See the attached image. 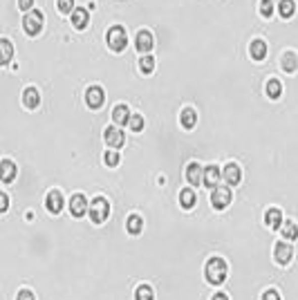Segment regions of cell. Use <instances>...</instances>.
<instances>
[{
    "instance_id": "3",
    "label": "cell",
    "mask_w": 298,
    "mask_h": 300,
    "mask_svg": "<svg viewBox=\"0 0 298 300\" xmlns=\"http://www.w3.org/2000/svg\"><path fill=\"white\" fill-rule=\"evenodd\" d=\"M108 215H110L108 199H103V197L92 199V204H90V220L94 222V224H103V222L108 220Z\"/></svg>"
},
{
    "instance_id": "7",
    "label": "cell",
    "mask_w": 298,
    "mask_h": 300,
    "mask_svg": "<svg viewBox=\"0 0 298 300\" xmlns=\"http://www.w3.org/2000/svg\"><path fill=\"white\" fill-rule=\"evenodd\" d=\"M291 256H294V251H291V246L287 244V242H278V244L274 246V258L278 265H289Z\"/></svg>"
},
{
    "instance_id": "30",
    "label": "cell",
    "mask_w": 298,
    "mask_h": 300,
    "mask_svg": "<svg viewBox=\"0 0 298 300\" xmlns=\"http://www.w3.org/2000/svg\"><path fill=\"white\" fill-rule=\"evenodd\" d=\"M282 237H285V240H296L298 237V226L294 224V222L282 224Z\"/></svg>"
},
{
    "instance_id": "13",
    "label": "cell",
    "mask_w": 298,
    "mask_h": 300,
    "mask_svg": "<svg viewBox=\"0 0 298 300\" xmlns=\"http://www.w3.org/2000/svg\"><path fill=\"white\" fill-rule=\"evenodd\" d=\"M45 204H47V211L50 213H61V209H63V195L59 193V190H50L47 193V199H45Z\"/></svg>"
},
{
    "instance_id": "33",
    "label": "cell",
    "mask_w": 298,
    "mask_h": 300,
    "mask_svg": "<svg viewBox=\"0 0 298 300\" xmlns=\"http://www.w3.org/2000/svg\"><path fill=\"white\" fill-rule=\"evenodd\" d=\"M103 162H106L108 166H117V164H119V153H117V150H106Z\"/></svg>"
},
{
    "instance_id": "39",
    "label": "cell",
    "mask_w": 298,
    "mask_h": 300,
    "mask_svg": "<svg viewBox=\"0 0 298 300\" xmlns=\"http://www.w3.org/2000/svg\"><path fill=\"white\" fill-rule=\"evenodd\" d=\"M213 300H229V298L224 296V293H216V296H213Z\"/></svg>"
},
{
    "instance_id": "36",
    "label": "cell",
    "mask_w": 298,
    "mask_h": 300,
    "mask_svg": "<svg viewBox=\"0 0 298 300\" xmlns=\"http://www.w3.org/2000/svg\"><path fill=\"white\" fill-rule=\"evenodd\" d=\"M18 7L23 9V12H31V7H34V0H18Z\"/></svg>"
},
{
    "instance_id": "25",
    "label": "cell",
    "mask_w": 298,
    "mask_h": 300,
    "mask_svg": "<svg viewBox=\"0 0 298 300\" xmlns=\"http://www.w3.org/2000/svg\"><path fill=\"white\" fill-rule=\"evenodd\" d=\"M0 47H3V56H0V63H3V65H7L9 61H12L14 47H12V43H9L7 38H3V40H0Z\"/></svg>"
},
{
    "instance_id": "38",
    "label": "cell",
    "mask_w": 298,
    "mask_h": 300,
    "mask_svg": "<svg viewBox=\"0 0 298 300\" xmlns=\"http://www.w3.org/2000/svg\"><path fill=\"white\" fill-rule=\"evenodd\" d=\"M7 206H9V197H7V193H3L0 195V209L7 211Z\"/></svg>"
},
{
    "instance_id": "8",
    "label": "cell",
    "mask_w": 298,
    "mask_h": 300,
    "mask_svg": "<svg viewBox=\"0 0 298 300\" xmlns=\"http://www.w3.org/2000/svg\"><path fill=\"white\" fill-rule=\"evenodd\" d=\"M103 99H106V94H103V90L99 85H92L90 90L86 92V103L92 108V110H97V108L103 106Z\"/></svg>"
},
{
    "instance_id": "12",
    "label": "cell",
    "mask_w": 298,
    "mask_h": 300,
    "mask_svg": "<svg viewBox=\"0 0 298 300\" xmlns=\"http://www.w3.org/2000/svg\"><path fill=\"white\" fill-rule=\"evenodd\" d=\"M186 179H188V184H193V186H197L200 182H204V168H202L197 162L188 164V168H186Z\"/></svg>"
},
{
    "instance_id": "37",
    "label": "cell",
    "mask_w": 298,
    "mask_h": 300,
    "mask_svg": "<svg viewBox=\"0 0 298 300\" xmlns=\"http://www.w3.org/2000/svg\"><path fill=\"white\" fill-rule=\"evenodd\" d=\"M16 300H36V298H34V293H31V291L23 289V291H18V298H16Z\"/></svg>"
},
{
    "instance_id": "21",
    "label": "cell",
    "mask_w": 298,
    "mask_h": 300,
    "mask_svg": "<svg viewBox=\"0 0 298 300\" xmlns=\"http://www.w3.org/2000/svg\"><path fill=\"white\" fill-rule=\"evenodd\" d=\"M0 173H3V182H5V184L12 182L14 175H16L14 162H9V159H3V164H0Z\"/></svg>"
},
{
    "instance_id": "27",
    "label": "cell",
    "mask_w": 298,
    "mask_h": 300,
    "mask_svg": "<svg viewBox=\"0 0 298 300\" xmlns=\"http://www.w3.org/2000/svg\"><path fill=\"white\" fill-rule=\"evenodd\" d=\"M135 300H155L153 289L148 284H141V287H137V291H135Z\"/></svg>"
},
{
    "instance_id": "14",
    "label": "cell",
    "mask_w": 298,
    "mask_h": 300,
    "mask_svg": "<svg viewBox=\"0 0 298 300\" xmlns=\"http://www.w3.org/2000/svg\"><path fill=\"white\" fill-rule=\"evenodd\" d=\"M220 177H222V170L218 166H206L204 168V184L208 186V188H216L220 184Z\"/></svg>"
},
{
    "instance_id": "16",
    "label": "cell",
    "mask_w": 298,
    "mask_h": 300,
    "mask_svg": "<svg viewBox=\"0 0 298 300\" xmlns=\"http://www.w3.org/2000/svg\"><path fill=\"white\" fill-rule=\"evenodd\" d=\"M130 117H133V115H130L128 106H123V103H119V106L112 110V119H114L117 126H125V123L130 121Z\"/></svg>"
},
{
    "instance_id": "22",
    "label": "cell",
    "mask_w": 298,
    "mask_h": 300,
    "mask_svg": "<svg viewBox=\"0 0 298 300\" xmlns=\"http://www.w3.org/2000/svg\"><path fill=\"white\" fill-rule=\"evenodd\" d=\"M195 202H197V197H195V193H193L191 188H184L180 193V204H182V209H193L195 206Z\"/></svg>"
},
{
    "instance_id": "23",
    "label": "cell",
    "mask_w": 298,
    "mask_h": 300,
    "mask_svg": "<svg viewBox=\"0 0 298 300\" xmlns=\"http://www.w3.org/2000/svg\"><path fill=\"white\" fill-rule=\"evenodd\" d=\"M125 226H128V233L130 235H139L141 231H144V220H141L139 215H130L128 217V224H125Z\"/></svg>"
},
{
    "instance_id": "18",
    "label": "cell",
    "mask_w": 298,
    "mask_h": 300,
    "mask_svg": "<svg viewBox=\"0 0 298 300\" xmlns=\"http://www.w3.org/2000/svg\"><path fill=\"white\" fill-rule=\"evenodd\" d=\"M88 23H90V16H88L86 9L78 7V9H74V12H72V25H74L76 29H86Z\"/></svg>"
},
{
    "instance_id": "28",
    "label": "cell",
    "mask_w": 298,
    "mask_h": 300,
    "mask_svg": "<svg viewBox=\"0 0 298 300\" xmlns=\"http://www.w3.org/2000/svg\"><path fill=\"white\" fill-rule=\"evenodd\" d=\"M139 67H141V72H144V74H150V72L155 70V59H153V56H148V54H144L139 59Z\"/></svg>"
},
{
    "instance_id": "5",
    "label": "cell",
    "mask_w": 298,
    "mask_h": 300,
    "mask_svg": "<svg viewBox=\"0 0 298 300\" xmlns=\"http://www.w3.org/2000/svg\"><path fill=\"white\" fill-rule=\"evenodd\" d=\"M211 204H213V209H218V211L227 209V206L231 204V188H229V186H216L213 195H211Z\"/></svg>"
},
{
    "instance_id": "19",
    "label": "cell",
    "mask_w": 298,
    "mask_h": 300,
    "mask_svg": "<svg viewBox=\"0 0 298 300\" xmlns=\"http://www.w3.org/2000/svg\"><path fill=\"white\" fill-rule=\"evenodd\" d=\"M249 52H251V59H253V61H265V56H267V43H265V40H253V43H251V47H249Z\"/></svg>"
},
{
    "instance_id": "11",
    "label": "cell",
    "mask_w": 298,
    "mask_h": 300,
    "mask_svg": "<svg viewBox=\"0 0 298 300\" xmlns=\"http://www.w3.org/2000/svg\"><path fill=\"white\" fill-rule=\"evenodd\" d=\"M88 211V199L83 197V195H72L70 199V213L74 217H83Z\"/></svg>"
},
{
    "instance_id": "29",
    "label": "cell",
    "mask_w": 298,
    "mask_h": 300,
    "mask_svg": "<svg viewBox=\"0 0 298 300\" xmlns=\"http://www.w3.org/2000/svg\"><path fill=\"white\" fill-rule=\"evenodd\" d=\"M296 65H298L296 54H294V52H287V54L282 56V67H285V72H294Z\"/></svg>"
},
{
    "instance_id": "26",
    "label": "cell",
    "mask_w": 298,
    "mask_h": 300,
    "mask_svg": "<svg viewBox=\"0 0 298 300\" xmlns=\"http://www.w3.org/2000/svg\"><path fill=\"white\" fill-rule=\"evenodd\" d=\"M280 94H282V85H280V81L271 79L269 83H267V96H269V99H278Z\"/></svg>"
},
{
    "instance_id": "6",
    "label": "cell",
    "mask_w": 298,
    "mask_h": 300,
    "mask_svg": "<svg viewBox=\"0 0 298 300\" xmlns=\"http://www.w3.org/2000/svg\"><path fill=\"white\" fill-rule=\"evenodd\" d=\"M103 139H106V143H108L110 148H121L123 143H125L123 132L119 130L117 126H110V128H106V132H103Z\"/></svg>"
},
{
    "instance_id": "1",
    "label": "cell",
    "mask_w": 298,
    "mask_h": 300,
    "mask_svg": "<svg viewBox=\"0 0 298 300\" xmlns=\"http://www.w3.org/2000/svg\"><path fill=\"white\" fill-rule=\"evenodd\" d=\"M206 280L211 284H222L227 280V262L222 260V258H211V260L206 262Z\"/></svg>"
},
{
    "instance_id": "32",
    "label": "cell",
    "mask_w": 298,
    "mask_h": 300,
    "mask_svg": "<svg viewBox=\"0 0 298 300\" xmlns=\"http://www.w3.org/2000/svg\"><path fill=\"white\" fill-rule=\"evenodd\" d=\"M128 126H130V130L139 132L141 128H144V117H141V115H133V117H130V121H128Z\"/></svg>"
},
{
    "instance_id": "2",
    "label": "cell",
    "mask_w": 298,
    "mask_h": 300,
    "mask_svg": "<svg viewBox=\"0 0 298 300\" xmlns=\"http://www.w3.org/2000/svg\"><path fill=\"white\" fill-rule=\"evenodd\" d=\"M108 47L112 52H123L125 45H128V36H125V29L121 25H114V27L108 29Z\"/></svg>"
},
{
    "instance_id": "24",
    "label": "cell",
    "mask_w": 298,
    "mask_h": 300,
    "mask_svg": "<svg viewBox=\"0 0 298 300\" xmlns=\"http://www.w3.org/2000/svg\"><path fill=\"white\" fill-rule=\"evenodd\" d=\"M278 12H280L282 18H291V16H294V12H296V3H294V0H280Z\"/></svg>"
},
{
    "instance_id": "34",
    "label": "cell",
    "mask_w": 298,
    "mask_h": 300,
    "mask_svg": "<svg viewBox=\"0 0 298 300\" xmlns=\"http://www.w3.org/2000/svg\"><path fill=\"white\" fill-rule=\"evenodd\" d=\"M74 0H59V12H63V14H72L74 12Z\"/></svg>"
},
{
    "instance_id": "4",
    "label": "cell",
    "mask_w": 298,
    "mask_h": 300,
    "mask_svg": "<svg viewBox=\"0 0 298 300\" xmlns=\"http://www.w3.org/2000/svg\"><path fill=\"white\" fill-rule=\"evenodd\" d=\"M23 27L29 36L40 34V29H43V14H40L38 9H36V12H27L23 18Z\"/></svg>"
},
{
    "instance_id": "10",
    "label": "cell",
    "mask_w": 298,
    "mask_h": 300,
    "mask_svg": "<svg viewBox=\"0 0 298 300\" xmlns=\"http://www.w3.org/2000/svg\"><path fill=\"white\" fill-rule=\"evenodd\" d=\"M135 45H137V52L139 54H148L150 49H153V34L148 32V29H141L137 34V40H135Z\"/></svg>"
},
{
    "instance_id": "17",
    "label": "cell",
    "mask_w": 298,
    "mask_h": 300,
    "mask_svg": "<svg viewBox=\"0 0 298 300\" xmlns=\"http://www.w3.org/2000/svg\"><path fill=\"white\" fill-rule=\"evenodd\" d=\"M265 224L269 229H282V213L278 209H269L265 213Z\"/></svg>"
},
{
    "instance_id": "35",
    "label": "cell",
    "mask_w": 298,
    "mask_h": 300,
    "mask_svg": "<svg viewBox=\"0 0 298 300\" xmlns=\"http://www.w3.org/2000/svg\"><path fill=\"white\" fill-rule=\"evenodd\" d=\"M263 300H280V296H278L276 289H267V291L263 293Z\"/></svg>"
},
{
    "instance_id": "31",
    "label": "cell",
    "mask_w": 298,
    "mask_h": 300,
    "mask_svg": "<svg viewBox=\"0 0 298 300\" xmlns=\"http://www.w3.org/2000/svg\"><path fill=\"white\" fill-rule=\"evenodd\" d=\"M260 14H263V18L274 16V0H260Z\"/></svg>"
},
{
    "instance_id": "15",
    "label": "cell",
    "mask_w": 298,
    "mask_h": 300,
    "mask_svg": "<svg viewBox=\"0 0 298 300\" xmlns=\"http://www.w3.org/2000/svg\"><path fill=\"white\" fill-rule=\"evenodd\" d=\"M23 103H25V108H29V110L38 108V103H40L38 90H36V87H27V90L23 92Z\"/></svg>"
},
{
    "instance_id": "9",
    "label": "cell",
    "mask_w": 298,
    "mask_h": 300,
    "mask_svg": "<svg viewBox=\"0 0 298 300\" xmlns=\"http://www.w3.org/2000/svg\"><path fill=\"white\" fill-rule=\"evenodd\" d=\"M222 177H224V182H227L229 186H235V184H240V179H242V173H240V166L238 164H227L222 170Z\"/></svg>"
},
{
    "instance_id": "20",
    "label": "cell",
    "mask_w": 298,
    "mask_h": 300,
    "mask_svg": "<svg viewBox=\"0 0 298 300\" xmlns=\"http://www.w3.org/2000/svg\"><path fill=\"white\" fill-rule=\"evenodd\" d=\"M182 126L186 128V130H191V128H195L197 123V112L193 110V108H186V110H182Z\"/></svg>"
}]
</instances>
